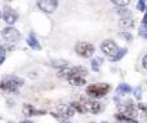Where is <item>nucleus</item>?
Masks as SVG:
<instances>
[{
    "label": "nucleus",
    "instance_id": "f257e3e1",
    "mask_svg": "<svg viewBox=\"0 0 147 123\" xmlns=\"http://www.w3.org/2000/svg\"><path fill=\"white\" fill-rule=\"evenodd\" d=\"M23 86V80L17 76H5L0 81V90L8 92H18V88Z\"/></svg>",
    "mask_w": 147,
    "mask_h": 123
},
{
    "label": "nucleus",
    "instance_id": "f03ea898",
    "mask_svg": "<svg viewBox=\"0 0 147 123\" xmlns=\"http://www.w3.org/2000/svg\"><path fill=\"white\" fill-rule=\"evenodd\" d=\"M109 91H110V85H107V83H93V85H89L86 87L85 92L90 98L99 99L106 96Z\"/></svg>",
    "mask_w": 147,
    "mask_h": 123
},
{
    "label": "nucleus",
    "instance_id": "7ed1b4c3",
    "mask_svg": "<svg viewBox=\"0 0 147 123\" xmlns=\"http://www.w3.org/2000/svg\"><path fill=\"white\" fill-rule=\"evenodd\" d=\"M86 76V69L84 67H75V68H69L65 67L59 69L58 77L65 78V80H71L74 77H84Z\"/></svg>",
    "mask_w": 147,
    "mask_h": 123
},
{
    "label": "nucleus",
    "instance_id": "20e7f679",
    "mask_svg": "<svg viewBox=\"0 0 147 123\" xmlns=\"http://www.w3.org/2000/svg\"><path fill=\"white\" fill-rule=\"evenodd\" d=\"M52 117H54V118L57 119H61V121H66L67 118H71V117L75 114V110L71 108L70 105H67V104H59L58 106H57V112L56 113H51Z\"/></svg>",
    "mask_w": 147,
    "mask_h": 123
},
{
    "label": "nucleus",
    "instance_id": "39448f33",
    "mask_svg": "<svg viewBox=\"0 0 147 123\" xmlns=\"http://www.w3.org/2000/svg\"><path fill=\"white\" fill-rule=\"evenodd\" d=\"M75 50H76V53L79 54L80 57H83V58H90L92 55L94 54V46L92 45V44H89V43H78L75 45Z\"/></svg>",
    "mask_w": 147,
    "mask_h": 123
},
{
    "label": "nucleus",
    "instance_id": "423d86ee",
    "mask_svg": "<svg viewBox=\"0 0 147 123\" xmlns=\"http://www.w3.org/2000/svg\"><path fill=\"white\" fill-rule=\"evenodd\" d=\"M1 36L8 43H17L21 39V35L14 27H5L1 30Z\"/></svg>",
    "mask_w": 147,
    "mask_h": 123
},
{
    "label": "nucleus",
    "instance_id": "0eeeda50",
    "mask_svg": "<svg viewBox=\"0 0 147 123\" xmlns=\"http://www.w3.org/2000/svg\"><path fill=\"white\" fill-rule=\"evenodd\" d=\"M101 50L106 54L110 58H114L116 55V53L119 51V46L114 43L112 40H105L103 43L101 44Z\"/></svg>",
    "mask_w": 147,
    "mask_h": 123
},
{
    "label": "nucleus",
    "instance_id": "6e6552de",
    "mask_svg": "<svg viewBox=\"0 0 147 123\" xmlns=\"http://www.w3.org/2000/svg\"><path fill=\"white\" fill-rule=\"evenodd\" d=\"M81 104H83L84 110L88 112V113L98 114L99 112L102 110V104L98 103V101H96V100H83Z\"/></svg>",
    "mask_w": 147,
    "mask_h": 123
},
{
    "label": "nucleus",
    "instance_id": "1a4fd4ad",
    "mask_svg": "<svg viewBox=\"0 0 147 123\" xmlns=\"http://www.w3.org/2000/svg\"><path fill=\"white\" fill-rule=\"evenodd\" d=\"M38 7L45 13H53L58 7V1L57 0H39Z\"/></svg>",
    "mask_w": 147,
    "mask_h": 123
},
{
    "label": "nucleus",
    "instance_id": "9d476101",
    "mask_svg": "<svg viewBox=\"0 0 147 123\" xmlns=\"http://www.w3.org/2000/svg\"><path fill=\"white\" fill-rule=\"evenodd\" d=\"M3 18H4V21L8 23V25H13V23L17 21L18 14L10 7H5L4 12H3Z\"/></svg>",
    "mask_w": 147,
    "mask_h": 123
},
{
    "label": "nucleus",
    "instance_id": "9b49d317",
    "mask_svg": "<svg viewBox=\"0 0 147 123\" xmlns=\"http://www.w3.org/2000/svg\"><path fill=\"white\" fill-rule=\"evenodd\" d=\"M23 113H25V116H27V117H34V116H44L45 112L44 110H38V109L34 108L32 105L27 104V105L23 106Z\"/></svg>",
    "mask_w": 147,
    "mask_h": 123
},
{
    "label": "nucleus",
    "instance_id": "f8f14e48",
    "mask_svg": "<svg viewBox=\"0 0 147 123\" xmlns=\"http://www.w3.org/2000/svg\"><path fill=\"white\" fill-rule=\"evenodd\" d=\"M27 44L28 46H30L31 49H34V50H41V45L39 44V41L36 40L35 35H34L32 32L28 35V39H27Z\"/></svg>",
    "mask_w": 147,
    "mask_h": 123
},
{
    "label": "nucleus",
    "instance_id": "ddd939ff",
    "mask_svg": "<svg viewBox=\"0 0 147 123\" xmlns=\"http://www.w3.org/2000/svg\"><path fill=\"white\" fill-rule=\"evenodd\" d=\"M133 26H134V22H133L132 15H129V17H123L121 19H120V27L124 28V30H129Z\"/></svg>",
    "mask_w": 147,
    "mask_h": 123
},
{
    "label": "nucleus",
    "instance_id": "4468645a",
    "mask_svg": "<svg viewBox=\"0 0 147 123\" xmlns=\"http://www.w3.org/2000/svg\"><path fill=\"white\" fill-rule=\"evenodd\" d=\"M129 92H132V88H130L129 85H127V83H120L119 86H117L116 88V95H128Z\"/></svg>",
    "mask_w": 147,
    "mask_h": 123
},
{
    "label": "nucleus",
    "instance_id": "2eb2a0df",
    "mask_svg": "<svg viewBox=\"0 0 147 123\" xmlns=\"http://www.w3.org/2000/svg\"><path fill=\"white\" fill-rule=\"evenodd\" d=\"M69 82L72 86H84L86 83V81L84 80V77H74L71 80H69Z\"/></svg>",
    "mask_w": 147,
    "mask_h": 123
},
{
    "label": "nucleus",
    "instance_id": "dca6fc26",
    "mask_svg": "<svg viewBox=\"0 0 147 123\" xmlns=\"http://www.w3.org/2000/svg\"><path fill=\"white\" fill-rule=\"evenodd\" d=\"M103 63V59L102 58H96L90 62V65H92V69L94 72H99V68H101V64Z\"/></svg>",
    "mask_w": 147,
    "mask_h": 123
},
{
    "label": "nucleus",
    "instance_id": "f3484780",
    "mask_svg": "<svg viewBox=\"0 0 147 123\" xmlns=\"http://www.w3.org/2000/svg\"><path fill=\"white\" fill-rule=\"evenodd\" d=\"M115 118L117 119V121H120L121 123H138V121H136V119H132V118H128V117L123 116V114H116L115 116Z\"/></svg>",
    "mask_w": 147,
    "mask_h": 123
},
{
    "label": "nucleus",
    "instance_id": "a211bd4d",
    "mask_svg": "<svg viewBox=\"0 0 147 123\" xmlns=\"http://www.w3.org/2000/svg\"><path fill=\"white\" fill-rule=\"evenodd\" d=\"M71 108L74 109L75 112H78V113H85V110H84V108H83V104H81V101H74V103H71Z\"/></svg>",
    "mask_w": 147,
    "mask_h": 123
},
{
    "label": "nucleus",
    "instance_id": "6ab92c4d",
    "mask_svg": "<svg viewBox=\"0 0 147 123\" xmlns=\"http://www.w3.org/2000/svg\"><path fill=\"white\" fill-rule=\"evenodd\" d=\"M127 51H128V50H127V49H124V48H123V49H119V51L116 53V55H115L114 58H111V62H117V61H120V59H121L123 57L127 54Z\"/></svg>",
    "mask_w": 147,
    "mask_h": 123
},
{
    "label": "nucleus",
    "instance_id": "aec40b11",
    "mask_svg": "<svg viewBox=\"0 0 147 123\" xmlns=\"http://www.w3.org/2000/svg\"><path fill=\"white\" fill-rule=\"evenodd\" d=\"M67 64H69V62H66V61H56V62L53 61V62H52V65H53V67H56V68H59V69L67 67Z\"/></svg>",
    "mask_w": 147,
    "mask_h": 123
},
{
    "label": "nucleus",
    "instance_id": "412c9836",
    "mask_svg": "<svg viewBox=\"0 0 147 123\" xmlns=\"http://www.w3.org/2000/svg\"><path fill=\"white\" fill-rule=\"evenodd\" d=\"M138 33H140L141 37L147 39V25L146 23H142V25L140 26V31H138Z\"/></svg>",
    "mask_w": 147,
    "mask_h": 123
},
{
    "label": "nucleus",
    "instance_id": "4be33fe9",
    "mask_svg": "<svg viewBox=\"0 0 147 123\" xmlns=\"http://www.w3.org/2000/svg\"><path fill=\"white\" fill-rule=\"evenodd\" d=\"M112 4L117 5V7H127V5H129V0H111Z\"/></svg>",
    "mask_w": 147,
    "mask_h": 123
},
{
    "label": "nucleus",
    "instance_id": "5701e85b",
    "mask_svg": "<svg viewBox=\"0 0 147 123\" xmlns=\"http://www.w3.org/2000/svg\"><path fill=\"white\" fill-rule=\"evenodd\" d=\"M119 36H120V37H123V39H125V40H128V41H132L133 40V36H132V33H130V32H120Z\"/></svg>",
    "mask_w": 147,
    "mask_h": 123
},
{
    "label": "nucleus",
    "instance_id": "b1692460",
    "mask_svg": "<svg viewBox=\"0 0 147 123\" xmlns=\"http://www.w3.org/2000/svg\"><path fill=\"white\" fill-rule=\"evenodd\" d=\"M134 98L137 99V100H141V98H142V88H141V86L136 87V90H134Z\"/></svg>",
    "mask_w": 147,
    "mask_h": 123
},
{
    "label": "nucleus",
    "instance_id": "393cba45",
    "mask_svg": "<svg viewBox=\"0 0 147 123\" xmlns=\"http://www.w3.org/2000/svg\"><path fill=\"white\" fill-rule=\"evenodd\" d=\"M5 59V49L3 48L1 45H0V65L3 64V62H4Z\"/></svg>",
    "mask_w": 147,
    "mask_h": 123
},
{
    "label": "nucleus",
    "instance_id": "a878e982",
    "mask_svg": "<svg viewBox=\"0 0 147 123\" xmlns=\"http://www.w3.org/2000/svg\"><path fill=\"white\" fill-rule=\"evenodd\" d=\"M137 9L138 10H146V4H145V1L143 0H140V1L137 3Z\"/></svg>",
    "mask_w": 147,
    "mask_h": 123
},
{
    "label": "nucleus",
    "instance_id": "bb28decb",
    "mask_svg": "<svg viewBox=\"0 0 147 123\" xmlns=\"http://www.w3.org/2000/svg\"><path fill=\"white\" fill-rule=\"evenodd\" d=\"M142 65H143V68H145V69H147V54L143 57V59H142Z\"/></svg>",
    "mask_w": 147,
    "mask_h": 123
},
{
    "label": "nucleus",
    "instance_id": "cd10ccee",
    "mask_svg": "<svg viewBox=\"0 0 147 123\" xmlns=\"http://www.w3.org/2000/svg\"><path fill=\"white\" fill-rule=\"evenodd\" d=\"M142 23H146V25H147V13L145 14V17H143V21H142Z\"/></svg>",
    "mask_w": 147,
    "mask_h": 123
},
{
    "label": "nucleus",
    "instance_id": "c85d7f7f",
    "mask_svg": "<svg viewBox=\"0 0 147 123\" xmlns=\"http://www.w3.org/2000/svg\"><path fill=\"white\" fill-rule=\"evenodd\" d=\"M20 123H32V122H30V121H22V122H20Z\"/></svg>",
    "mask_w": 147,
    "mask_h": 123
},
{
    "label": "nucleus",
    "instance_id": "c756f323",
    "mask_svg": "<svg viewBox=\"0 0 147 123\" xmlns=\"http://www.w3.org/2000/svg\"><path fill=\"white\" fill-rule=\"evenodd\" d=\"M61 123H71V122H70V121H62Z\"/></svg>",
    "mask_w": 147,
    "mask_h": 123
},
{
    "label": "nucleus",
    "instance_id": "7c9ffc66",
    "mask_svg": "<svg viewBox=\"0 0 147 123\" xmlns=\"http://www.w3.org/2000/svg\"><path fill=\"white\" fill-rule=\"evenodd\" d=\"M9 123H14V122H9Z\"/></svg>",
    "mask_w": 147,
    "mask_h": 123
},
{
    "label": "nucleus",
    "instance_id": "2f4dec72",
    "mask_svg": "<svg viewBox=\"0 0 147 123\" xmlns=\"http://www.w3.org/2000/svg\"><path fill=\"white\" fill-rule=\"evenodd\" d=\"M0 17H1V13H0Z\"/></svg>",
    "mask_w": 147,
    "mask_h": 123
}]
</instances>
